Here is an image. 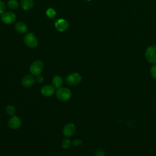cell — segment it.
Listing matches in <instances>:
<instances>
[{
  "instance_id": "cell-22",
  "label": "cell",
  "mask_w": 156,
  "mask_h": 156,
  "mask_svg": "<svg viewBox=\"0 0 156 156\" xmlns=\"http://www.w3.org/2000/svg\"><path fill=\"white\" fill-rule=\"evenodd\" d=\"M82 144V140H74L73 142H72V144L74 146H78L79 145H81Z\"/></svg>"
},
{
  "instance_id": "cell-15",
  "label": "cell",
  "mask_w": 156,
  "mask_h": 156,
  "mask_svg": "<svg viewBox=\"0 0 156 156\" xmlns=\"http://www.w3.org/2000/svg\"><path fill=\"white\" fill-rule=\"evenodd\" d=\"M71 144L72 142L71 141L70 139L68 137H66L62 141V147L65 149H67L71 147Z\"/></svg>"
},
{
  "instance_id": "cell-18",
  "label": "cell",
  "mask_w": 156,
  "mask_h": 156,
  "mask_svg": "<svg viewBox=\"0 0 156 156\" xmlns=\"http://www.w3.org/2000/svg\"><path fill=\"white\" fill-rule=\"evenodd\" d=\"M8 7L11 9H16L18 7V2L16 0H9L7 2Z\"/></svg>"
},
{
  "instance_id": "cell-5",
  "label": "cell",
  "mask_w": 156,
  "mask_h": 156,
  "mask_svg": "<svg viewBox=\"0 0 156 156\" xmlns=\"http://www.w3.org/2000/svg\"><path fill=\"white\" fill-rule=\"evenodd\" d=\"M24 41L27 46L30 48H35L38 45V41L33 33H28L24 37Z\"/></svg>"
},
{
  "instance_id": "cell-10",
  "label": "cell",
  "mask_w": 156,
  "mask_h": 156,
  "mask_svg": "<svg viewBox=\"0 0 156 156\" xmlns=\"http://www.w3.org/2000/svg\"><path fill=\"white\" fill-rule=\"evenodd\" d=\"M35 82V78L32 76V74H27L24 76L22 80L21 83L22 85L26 88H29L32 87Z\"/></svg>"
},
{
  "instance_id": "cell-1",
  "label": "cell",
  "mask_w": 156,
  "mask_h": 156,
  "mask_svg": "<svg viewBox=\"0 0 156 156\" xmlns=\"http://www.w3.org/2000/svg\"><path fill=\"white\" fill-rule=\"evenodd\" d=\"M57 98L60 101H66L69 100L71 96V91L66 87H60L55 92Z\"/></svg>"
},
{
  "instance_id": "cell-7",
  "label": "cell",
  "mask_w": 156,
  "mask_h": 156,
  "mask_svg": "<svg viewBox=\"0 0 156 156\" xmlns=\"http://www.w3.org/2000/svg\"><path fill=\"white\" fill-rule=\"evenodd\" d=\"M16 15L12 12H7L3 13L1 15L2 22L6 24H10L14 23L16 20Z\"/></svg>"
},
{
  "instance_id": "cell-20",
  "label": "cell",
  "mask_w": 156,
  "mask_h": 156,
  "mask_svg": "<svg viewBox=\"0 0 156 156\" xmlns=\"http://www.w3.org/2000/svg\"><path fill=\"white\" fill-rule=\"evenodd\" d=\"M35 81L37 82H38V83H41L43 82L44 81V77L43 76L40 75V74H38L37 76H36V77H35Z\"/></svg>"
},
{
  "instance_id": "cell-4",
  "label": "cell",
  "mask_w": 156,
  "mask_h": 156,
  "mask_svg": "<svg viewBox=\"0 0 156 156\" xmlns=\"http://www.w3.org/2000/svg\"><path fill=\"white\" fill-rule=\"evenodd\" d=\"M43 67V63L41 60H35L30 65L29 71L32 75L37 76L42 72Z\"/></svg>"
},
{
  "instance_id": "cell-6",
  "label": "cell",
  "mask_w": 156,
  "mask_h": 156,
  "mask_svg": "<svg viewBox=\"0 0 156 156\" xmlns=\"http://www.w3.org/2000/svg\"><path fill=\"white\" fill-rule=\"evenodd\" d=\"M76 126L71 122L66 124L62 129V133L65 137H70L74 135L76 132Z\"/></svg>"
},
{
  "instance_id": "cell-17",
  "label": "cell",
  "mask_w": 156,
  "mask_h": 156,
  "mask_svg": "<svg viewBox=\"0 0 156 156\" xmlns=\"http://www.w3.org/2000/svg\"><path fill=\"white\" fill-rule=\"evenodd\" d=\"M46 15L49 18L51 19H53L55 18V15H56V12L55 10L53 9V8H49L48 9V10H46Z\"/></svg>"
},
{
  "instance_id": "cell-3",
  "label": "cell",
  "mask_w": 156,
  "mask_h": 156,
  "mask_svg": "<svg viewBox=\"0 0 156 156\" xmlns=\"http://www.w3.org/2000/svg\"><path fill=\"white\" fill-rule=\"evenodd\" d=\"M145 57L147 60L152 64H156V46L148 47L145 52Z\"/></svg>"
},
{
  "instance_id": "cell-16",
  "label": "cell",
  "mask_w": 156,
  "mask_h": 156,
  "mask_svg": "<svg viewBox=\"0 0 156 156\" xmlns=\"http://www.w3.org/2000/svg\"><path fill=\"white\" fill-rule=\"evenodd\" d=\"M5 112L8 115L10 116H14L16 112L15 108L12 105H8L5 107Z\"/></svg>"
},
{
  "instance_id": "cell-21",
  "label": "cell",
  "mask_w": 156,
  "mask_h": 156,
  "mask_svg": "<svg viewBox=\"0 0 156 156\" xmlns=\"http://www.w3.org/2000/svg\"><path fill=\"white\" fill-rule=\"evenodd\" d=\"M5 3L2 1H0V14H2L4 13V12L5 11Z\"/></svg>"
},
{
  "instance_id": "cell-9",
  "label": "cell",
  "mask_w": 156,
  "mask_h": 156,
  "mask_svg": "<svg viewBox=\"0 0 156 156\" xmlns=\"http://www.w3.org/2000/svg\"><path fill=\"white\" fill-rule=\"evenodd\" d=\"M55 27L57 30L60 32H63L68 29L69 23L65 19H58L55 22Z\"/></svg>"
},
{
  "instance_id": "cell-23",
  "label": "cell",
  "mask_w": 156,
  "mask_h": 156,
  "mask_svg": "<svg viewBox=\"0 0 156 156\" xmlns=\"http://www.w3.org/2000/svg\"><path fill=\"white\" fill-rule=\"evenodd\" d=\"M95 156H105L104 152L101 149H98L95 152Z\"/></svg>"
},
{
  "instance_id": "cell-11",
  "label": "cell",
  "mask_w": 156,
  "mask_h": 156,
  "mask_svg": "<svg viewBox=\"0 0 156 156\" xmlns=\"http://www.w3.org/2000/svg\"><path fill=\"white\" fill-rule=\"evenodd\" d=\"M41 93L45 97H50L55 93V88L51 85H46L41 88Z\"/></svg>"
},
{
  "instance_id": "cell-8",
  "label": "cell",
  "mask_w": 156,
  "mask_h": 156,
  "mask_svg": "<svg viewBox=\"0 0 156 156\" xmlns=\"http://www.w3.org/2000/svg\"><path fill=\"white\" fill-rule=\"evenodd\" d=\"M21 125V120L18 116H12L9 119L8 126L11 129H18Z\"/></svg>"
},
{
  "instance_id": "cell-19",
  "label": "cell",
  "mask_w": 156,
  "mask_h": 156,
  "mask_svg": "<svg viewBox=\"0 0 156 156\" xmlns=\"http://www.w3.org/2000/svg\"><path fill=\"white\" fill-rule=\"evenodd\" d=\"M150 74L151 75V76L154 78L156 79V65H153L151 69H150Z\"/></svg>"
},
{
  "instance_id": "cell-2",
  "label": "cell",
  "mask_w": 156,
  "mask_h": 156,
  "mask_svg": "<svg viewBox=\"0 0 156 156\" xmlns=\"http://www.w3.org/2000/svg\"><path fill=\"white\" fill-rule=\"evenodd\" d=\"M66 83L70 86H74L79 84L82 80V76L77 73H73L68 74L65 78Z\"/></svg>"
},
{
  "instance_id": "cell-12",
  "label": "cell",
  "mask_w": 156,
  "mask_h": 156,
  "mask_svg": "<svg viewBox=\"0 0 156 156\" xmlns=\"http://www.w3.org/2000/svg\"><path fill=\"white\" fill-rule=\"evenodd\" d=\"M15 29L20 34H25L27 31V26L26 24L21 21H19L15 24Z\"/></svg>"
},
{
  "instance_id": "cell-14",
  "label": "cell",
  "mask_w": 156,
  "mask_h": 156,
  "mask_svg": "<svg viewBox=\"0 0 156 156\" xmlns=\"http://www.w3.org/2000/svg\"><path fill=\"white\" fill-rule=\"evenodd\" d=\"M33 0H22L21 2V6L24 10H29L31 9L34 6Z\"/></svg>"
},
{
  "instance_id": "cell-13",
  "label": "cell",
  "mask_w": 156,
  "mask_h": 156,
  "mask_svg": "<svg viewBox=\"0 0 156 156\" xmlns=\"http://www.w3.org/2000/svg\"><path fill=\"white\" fill-rule=\"evenodd\" d=\"M63 79L62 78L59 76H55L52 79V85L55 88H59L62 87L63 85Z\"/></svg>"
}]
</instances>
